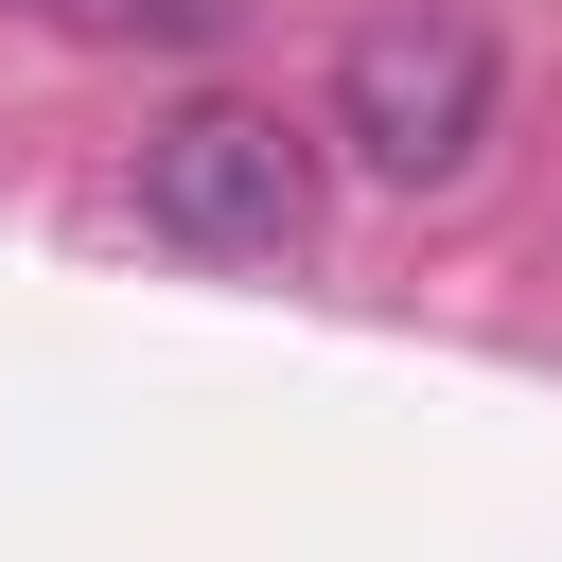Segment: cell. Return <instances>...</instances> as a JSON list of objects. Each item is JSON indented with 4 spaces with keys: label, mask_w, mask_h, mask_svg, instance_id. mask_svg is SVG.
<instances>
[{
    "label": "cell",
    "mask_w": 562,
    "mask_h": 562,
    "mask_svg": "<svg viewBox=\"0 0 562 562\" xmlns=\"http://www.w3.org/2000/svg\"><path fill=\"white\" fill-rule=\"evenodd\" d=\"M140 228L193 263H299L316 246V140L281 105H176L140 140Z\"/></svg>",
    "instance_id": "obj_2"
},
{
    "label": "cell",
    "mask_w": 562,
    "mask_h": 562,
    "mask_svg": "<svg viewBox=\"0 0 562 562\" xmlns=\"http://www.w3.org/2000/svg\"><path fill=\"white\" fill-rule=\"evenodd\" d=\"M35 18H70V35H228V0H35Z\"/></svg>",
    "instance_id": "obj_3"
},
{
    "label": "cell",
    "mask_w": 562,
    "mask_h": 562,
    "mask_svg": "<svg viewBox=\"0 0 562 562\" xmlns=\"http://www.w3.org/2000/svg\"><path fill=\"white\" fill-rule=\"evenodd\" d=\"M492 105H509V70H492V18H474V0H386V18H351V53H334V140H351L386 193H457V176L492 158Z\"/></svg>",
    "instance_id": "obj_1"
}]
</instances>
